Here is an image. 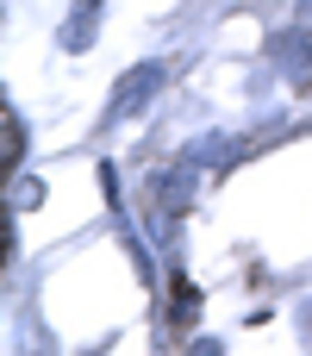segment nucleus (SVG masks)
Wrapping results in <instances>:
<instances>
[{"mask_svg":"<svg viewBox=\"0 0 312 356\" xmlns=\"http://www.w3.org/2000/svg\"><path fill=\"white\" fill-rule=\"evenodd\" d=\"M156 200L169 207V213H181L188 200H194V156L188 163H175V169H163L156 175Z\"/></svg>","mask_w":312,"mask_h":356,"instance_id":"nucleus-3","label":"nucleus"},{"mask_svg":"<svg viewBox=\"0 0 312 356\" xmlns=\"http://www.w3.org/2000/svg\"><path fill=\"white\" fill-rule=\"evenodd\" d=\"M25 156V125H19V113H6V163H19Z\"/></svg>","mask_w":312,"mask_h":356,"instance_id":"nucleus-6","label":"nucleus"},{"mask_svg":"<svg viewBox=\"0 0 312 356\" xmlns=\"http://www.w3.org/2000/svg\"><path fill=\"white\" fill-rule=\"evenodd\" d=\"M306 338H312V307H306Z\"/></svg>","mask_w":312,"mask_h":356,"instance_id":"nucleus-8","label":"nucleus"},{"mask_svg":"<svg viewBox=\"0 0 312 356\" xmlns=\"http://www.w3.org/2000/svg\"><path fill=\"white\" fill-rule=\"evenodd\" d=\"M156 88H163V63H138V69H125V81L113 88V119H131L138 106H150Z\"/></svg>","mask_w":312,"mask_h":356,"instance_id":"nucleus-1","label":"nucleus"},{"mask_svg":"<svg viewBox=\"0 0 312 356\" xmlns=\"http://www.w3.org/2000/svg\"><path fill=\"white\" fill-rule=\"evenodd\" d=\"M100 31V0H75V13L63 19V50H88Z\"/></svg>","mask_w":312,"mask_h":356,"instance_id":"nucleus-2","label":"nucleus"},{"mask_svg":"<svg viewBox=\"0 0 312 356\" xmlns=\"http://www.w3.org/2000/svg\"><path fill=\"white\" fill-rule=\"evenodd\" d=\"M169 319H175V325L200 319V288H194V282H175V294H169Z\"/></svg>","mask_w":312,"mask_h":356,"instance_id":"nucleus-5","label":"nucleus"},{"mask_svg":"<svg viewBox=\"0 0 312 356\" xmlns=\"http://www.w3.org/2000/svg\"><path fill=\"white\" fill-rule=\"evenodd\" d=\"M281 69H288L300 88H312V50H306V38H294V31L281 38Z\"/></svg>","mask_w":312,"mask_h":356,"instance_id":"nucleus-4","label":"nucleus"},{"mask_svg":"<svg viewBox=\"0 0 312 356\" xmlns=\"http://www.w3.org/2000/svg\"><path fill=\"white\" fill-rule=\"evenodd\" d=\"M300 31H312V0H306V6H300Z\"/></svg>","mask_w":312,"mask_h":356,"instance_id":"nucleus-7","label":"nucleus"}]
</instances>
